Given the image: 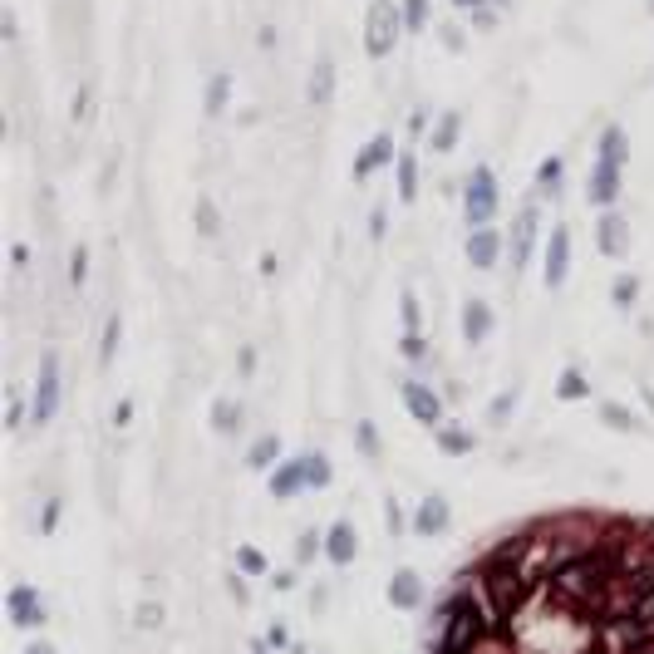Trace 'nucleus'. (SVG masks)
Wrapping results in <instances>:
<instances>
[{"mask_svg":"<svg viewBox=\"0 0 654 654\" xmlns=\"http://www.w3.org/2000/svg\"><path fill=\"white\" fill-rule=\"evenodd\" d=\"M492 635H502V625L492 620L487 600L477 591L473 571L458 576V586L438 600L433 625H428V654H473L482 650Z\"/></svg>","mask_w":654,"mask_h":654,"instance_id":"f257e3e1","label":"nucleus"},{"mask_svg":"<svg viewBox=\"0 0 654 654\" xmlns=\"http://www.w3.org/2000/svg\"><path fill=\"white\" fill-rule=\"evenodd\" d=\"M404 5L399 0H369V15H364V55L369 60H389L399 35H404Z\"/></svg>","mask_w":654,"mask_h":654,"instance_id":"f03ea898","label":"nucleus"},{"mask_svg":"<svg viewBox=\"0 0 654 654\" xmlns=\"http://www.w3.org/2000/svg\"><path fill=\"white\" fill-rule=\"evenodd\" d=\"M497 207H502V182H497V173H492L487 163H477L473 173H468V182H463V217H468V232H473V227H492Z\"/></svg>","mask_w":654,"mask_h":654,"instance_id":"7ed1b4c3","label":"nucleus"},{"mask_svg":"<svg viewBox=\"0 0 654 654\" xmlns=\"http://www.w3.org/2000/svg\"><path fill=\"white\" fill-rule=\"evenodd\" d=\"M60 399H64L60 355L45 350V355H40V374H35V389H30V428H50V423L60 418Z\"/></svg>","mask_w":654,"mask_h":654,"instance_id":"20e7f679","label":"nucleus"},{"mask_svg":"<svg viewBox=\"0 0 654 654\" xmlns=\"http://www.w3.org/2000/svg\"><path fill=\"white\" fill-rule=\"evenodd\" d=\"M5 615H10V625H15V630L35 635V630H45V620H50V605H45V595L35 591V586L15 581V586H10V595H5Z\"/></svg>","mask_w":654,"mask_h":654,"instance_id":"39448f33","label":"nucleus"},{"mask_svg":"<svg viewBox=\"0 0 654 654\" xmlns=\"http://www.w3.org/2000/svg\"><path fill=\"white\" fill-rule=\"evenodd\" d=\"M536 232H541V197H527L512 217V237H507V256H512V271H522L536 251Z\"/></svg>","mask_w":654,"mask_h":654,"instance_id":"423d86ee","label":"nucleus"},{"mask_svg":"<svg viewBox=\"0 0 654 654\" xmlns=\"http://www.w3.org/2000/svg\"><path fill=\"white\" fill-rule=\"evenodd\" d=\"M399 394H404V409L414 418L418 428H443V414H448V404H443V394L433 389V384H423V379H404L399 384Z\"/></svg>","mask_w":654,"mask_h":654,"instance_id":"0eeeda50","label":"nucleus"},{"mask_svg":"<svg viewBox=\"0 0 654 654\" xmlns=\"http://www.w3.org/2000/svg\"><path fill=\"white\" fill-rule=\"evenodd\" d=\"M586 197H591V207H600V212H615L620 197H625V168L595 158L591 173H586Z\"/></svg>","mask_w":654,"mask_h":654,"instance_id":"6e6552de","label":"nucleus"},{"mask_svg":"<svg viewBox=\"0 0 654 654\" xmlns=\"http://www.w3.org/2000/svg\"><path fill=\"white\" fill-rule=\"evenodd\" d=\"M541 266H546V271H541L546 291H561V286H566V276H571V227H566V222H556V227H551Z\"/></svg>","mask_w":654,"mask_h":654,"instance_id":"1a4fd4ad","label":"nucleus"},{"mask_svg":"<svg viewBox=\"0 0 654 654\" xmlns=\"http://www.w3.org/2000/svg\"><path fill=\"white\" fill-rule=\"evenodd\" d=\"M463 256L473 271H497V261L507 256V232L502 227H473L463 241Z\"/></svg>","mask_w":654,"mask_h":654,"instance_id":"9d476101","label":"nucleus"},{"mask_svg":"<svg viewBox=\"0 0 654 654\" xmlns=\"http://www.w3.org/2000/svg\"><path fill=\"white\" fill-rule=\"evenodd\" d=\"M266 492L276 497V502H291L300 492H310V477H305V453L296 458H281L271 473H266Z\"/></svg>","mask_w":654,"mask_h":654,"instance_id":"9b49d317","label":"nucleus"},{"mask_svg":"<svg viewBox=\"0 0 654 654\" xmlns=\"http://www.w3.org/2000/svg\"><path fill=\"white\" fill-rule=\"evenodd\" d=\"M399 163V143H394V133H374L364 148H359V158H355V182H369L379 168H394Z\"/></svg>","mask_w":654,"mask_h":654,"instance_id":"f8f14e48","label":"nucleus"},{"mask_svg":"<svg viewBox=\"0 0 654 654\" xmlns=\"http://www.w3.org/2000/svg\"><path fill=\"white\" fill-rule=\"evenodd\" d=\"M595 251L605 261H625L630 256V222L620 212H600V222H595Z\"/></svg>","mask_w":654,"mask_h":654,"instance_id":"ddd939ff","label":"nucleus"},{"mask_svg":"<svg viewBox=\"0 0 654 654\" xmlns=\"http://www.w3.org/2000/svg\"><path fill=\"white\" fill-rule=\"evenodd\" d=\"M384 600H389L394 610H418V605L428 600V586H423V576H418L414 566H399V571L389 576V586H384Z\"/></svg>","mask_w":654,"mask_h":654,"instance_id":"4468645a","label":"nucleus"},{"mask_svg":"<svg viewBox=\"0 0 654 654\" xmlns=\"http://www.w3.org/2000/svg\"><path fill=\"white\" fill-rule=\"evenodd\" d=\"M453 527V507L443 492H428L423 502L414 507V536H443Z\"/></svg>","mask_w":654,"mask_h":654,"instance_id":"2eb2a0df","label":"nucleus"},{"mask_svg":"<svg viewBox=\"0 0 654 654\" xmlns=\"http://www.w3.org/2000/svg\"><path fill=\"white\" fill-rule=\"evenodd\" d=\"M325 561H330V566H355L359 561L355 522H330V527H325Z\"/></svg>","mask_w":654,"mask_h":654,"instance_id":"dca6fc26","label":"nucleus"},{"mask_svg":"<svg viewBox=\"0 0 654 654\" xmlns=\"http://www.w3.org/2000/svg\"><path fill=\"white\" fill-rule=\"evenodd\" d=\"M492 325H497V315H492V305H487V300H468V305H463V315H458V330H463V340H468L473 350L492 340Z\"/></svg>","mask_w":654,"mask_h":654,"instance_id":"f3484780","label":"nucleus"},{"mask_svg":"<svg viewBox=\"0 0 654 654\" xmlns=\"http://www.w3.org/2000/svg\"><path fill=\"white\" fill-rule=\"evenodd\" d=\"M305 99H310L315 109H330V104H335V60H330V55H320V60L310 64Z\"/></svg>","mask_w":654,"mask_h":654,"instance_id":"a211bd4d","label":"nucleus"},{"mask_svg":"<svg viewBox=\"0 0 654 654\" xmlns=\"http://www.w3.org/2000/svg\"><path fill=\"white\" fill-rule=\"evenodd\" d=\"M595 158H605V163H630V133L620 128V123H605L600 128V143H595Z\"/></svg>","mask_w":654,"mask_h":654,"instance_id":"6ab92c4d","label":"nucleus"},{"mask_svg":"<svg viewBox=\"0 0 654 654\" xmlns=\"http://www.w3.org/2000/svg\"><path fill=\"white\" fill-rule=\"evenodd\" d=\"M556 399H561V404H586V399H591V374L576 369V364H566L561 379H556Z\"/></svg>","mask_w":654,"mask_h":654,"instance_id":"aec40b11","label":"nucleus"},{"mask_svg":"<svg viewBox=\"0 0 654 654\" xmlns=\"http://www.w3.org/2000/svg\"><path fill=\"white\" fill-rule=\"evenodd\" d=\"M281 463V433H261L251 448H246V468L251 473H271Z\"/></svg>","mask_w":654,"mask_h":654,"instance_id":"412c9836","label":"nucleus"},{"mask_svg":"<svg viewBox=\"0 0 654 654\" xmlns=\"http://www.w3.org/2000/svg\"><path fill=\"white\" fill-rule=\"evenodd\" d=\"M433 438H438V448H443L448 458H468V453L477 448V433L473 428H463V423H443Z\"/></svg>","mask_w":654,"mask_h":654,"instance_id":"4be33fe9","label":"nucleus"},{"mask_svg":"<svg viewBox=\"0 0 654 654\" xmlns=\"http://www.w3.org/2000/svg\"><path fill=\"white\" fill-rule=\"evenodd\" d=\"M458 138H463V114H458V109H448V114H438V123H433V133H428V143H433V153H453V148H458Z\"/></svg>","mask_w":654,"mask_h":654,"instance_id":"5701e85b","label":"nucleus"},{"mask_svg":"<svg viewBox=\"0 0 654 654\" xmlns=\"http://www.w3.org/2000/svg\"><path fill=\"white\" fill-rule=\"evenodd\" d=\"M163 625H168V605H163L158 595H143V600L133 605V630L153 635V630H163Z\"/></svg>","mask_w":654,"mask_h":654,"instance_id":"b1692460","label":"nucleus"},{"mask_svg":"<svg viewBox=\"0 0 654 654\" xmlns=\"http://www.w3.org/2000/svg\"><path fill=\"white\" fill-rule=\"evenodd\" d=\"M192 227H197V237L217 241L222 237V207H217L212 197H197V202H192Z\"/></svg>","mask_w":654,"mask_h":654,"instance_id":"393cba45","label":"nucleus"},{"mask_svg":"<svg viewBox=\"0 0 654 654\" xmlns=\"http://www.w3.org/2000/svg\"><path fill=\"white\" fill-rule=\"evenodd\" d=\"M212 428H217V433H222V438H232V433H237L241 423H246V409H241L237 399H227V394H222V399H212Z\"/></svg>","mask_w":654,"mask_h":654,"instance_id":"a878e982","label":"nucleus"},{"mask_svg":"<svg viewBox=\"0 0 654 654\" xmlns=\"http://www.w3.org/2000/svg\"><path fill=\"white\" fill-rule=\"evenodd\" d=\"M227 104H232V74H212V84H207V94H202V114H207V119H222Z\"/></svg>","mask_w":654,"mask_h":654,"instance_id":"bb28decb","label":"nucleus"},{"mask_svg":"<svg viewBox=\"0 0 654 654\" xmlns=\"http://www.w3.org/2000/svg\"><path fill=\"white\" fill-rule=\"evenodd\" d=\"M566 187V163L561 158H541L536 163V197H561Z\"/></svg>","mask_w":654,"mask_h":654,"instance_id":"cd10ccee","label":"nucleus"},{"mask_svg":"<svg viewBox=\"0 0 654 654\" xmlns=\"http://www.w3.org/2000/svg\"><path fill=\"white\" fill-rule=\"evenodd\" d=\"M394 178H399V202H418V158L414 153H399Z\"/></svg>","mask_w":654,"mask_h":654,"instance_id":"c85d7f7f","label":"nucleus"},{"mask_svg":"<svg viewBox=\"0 0 654 654\" xmlns=\"http://www.w3.org/2000/svg\"><path fill=\"white\" fill-rule=\"evenodd\" d=\"M600 423H605V428H615V433H640V428H645L640 414H630L625 404H600Z\"/></svg>","mask_w":654,"mask_h":654,"instance_id":"c756f323","label":"nucleus"},{"mask_svg":"<svg viewBox=\"0 0 654 654\" xmlns=\"http://www.w3.org/2000/svg\"><path fill=\"white\" fill-rule=\"evenodd\" d=\"M305 477H310V492L330 487V477H335V468H330V453L310 448V453H305Z\"/></svg>","mask_w":654,"mask_h":654,"instance_id":"7c9ffc66","label":"nucleus"},{"mask_svg":"<svg viewBox=\"0 0 654 654\" xmlns=\"http://www.w3.org/2000/svg\"><path fill=\"white\" fill-rule=\"evenodd\" d=\"M315 556H325V532H315V527H305L296 536V566H310Z\"/></svg>","mask_w":654,"mask_h":654,"instance_id":"2f4dec72","label":"nucleus"},{"mask_svg":"<svg viewBox=\"0 0 654 654\" xmlns=\"http://www.w3.org/2000/svg\"><path fill=\"white\" fill-rule=\"evenodd\" d=\"M399 310H404V335H423V305H418L414 286L399 291Z\"/></svg>","mask_w":654,"mask_h":654,"instance_id":"473e14b6","label":"nucleus"},{"mask_svg":"<svg viewBox=\"0 0 654 654\" xmlns=\"http://www.w3.org/2000/svg\"><path fill=\"white\" fill-rule=\"evenodd\" d=\"M237 571H241V576H266V571H271V561H266V551H261V546H237Z\"/></svg>","mask_w":654,"mask_h":654,"instance_id":"72a5a7b5","label":"nucleus"},{"mask_svg":"<svg viewBox=\"0 0 654 654\" xmlns=\"http://www.w3.org/2000/svg\"><path fill=\"white\" fill-rule=\"evenodd\" d=\"M119 340H123V320L119 315H109V320H104V340H99V364H114Z\"/></svg>","mask_w":654,"mask_h":654,"instance_id":"f704fd0d","label":"nucleus"},{"mask_svg":"<svg viewBox=\"0 0 654 654\" xmlns=\"http://www.w3.org/2000/svg\"><path fill=\"white\" fill-rule=\"evenodd\" d=\"M610 300H615V310H630V305L640 300V281H635V276H615V286H610Z\"/></svg>","mask_w":654,"mask_h":654,"instance_id":"c9c22d12","label":"nucleus"},{"mask_svg":"<svg viewBox=\"0 0 654 654\" xmlns=\"http://www.w3.org/2000/svg\"><path fill=\"white\" fill-rule=\"evenodd\" d=\"M355 443H359V453H364V458H379V453H384V443H379V428H374L369 418H364V423H355Z\"/></svg>","mask_w":654,"mask_h":654,"instance_id":"e433bc0d","label":"nucleus"},{"mask_svg":"<svg viewBox=\"0 0 654 654\" xmlns=\"http://www.w3.org/2000/svg\"><path fill=\"white\" fill-rule=\"evenodd\" d=\"M404 5V25H409V35H423L428 30V0H399Z\"/></svg>","mask_w":654,"mask_h":654,"instance_id":"4c0bfd02","label":"nucleus"},{"mask_svg":"<svg viewBox=\"0 0 654 654\" xmlns=\"http://www.w3.org/2000/svg\"><path fill=\"white\" fill-rule=\"evenodd\" d=\"M384 527H389V536H404V532H414V517H404V507L389 497L384 502Z\"/></svg>","mask_w":654,"mask_h":654,"instance_id":"58836bf2","label":"nucleus"},{"mask_svg":"<svg viewBox=\"0 0 654 654\" xmlns=\"http://www.w3.org/2000/svg\"><path fill=\"white\" fill-rule=\"evenodd\" d=\"M89 281V246L79 241L74 251H69V286H84Z\"/></svg>","mask_w":654,"mask_h":654,"instance_id":"ea45409f","label":"nucleus"},{"mask_svg":"<svg viewBox=\"0 0 654 654\" xmlns=\"http://www.w3.org/2000/svg\"><path fill=\"white\" fill-rule=\"evenodd\" d=\"M399 355L409 359V364H428V340H423V335H404V340H399Z\"/></svg>","mask_w":654,"mask_h":654,"instance_id":"a19ab883","label":"nucleus"},{"mask_svg":"<svg viewBox=\"0 0 654 654\" xmlns=\"http://www.w3.org/2000/svg\"><path fill=\"white\" fill-rule=\"evenodd\" d=\"M89 109H94V89L84 84V89H74V99H69V114H74V123L89 119Z\"/></svg>","mask_w":654,"mask_h":654,"instance_id":"79ce46f5","label":"nucleus"},{"mask_svg":"<svg viewBox=\"0 0 654 654\" xmlns=\"http://www.w3.org/2000/svg\"><path fill=\"white\" fill-rule=\"evenodd\" d=\"M266 645H271V650H291V630H286V620H271V625H266Z\"/></svg>","mask_w":654,"mask_h":654,"instance_id":"37998d69","label":"nucleus"},{"mask_svg":"<svg viewBox=\"0 0 654 654\" xmlns=\"http://www.w3.org/2000/svg\"><path fill=\"white\" fill-rule=\"evenodd\" d=\"M512 409H517V394H497V399H492V409H487V418H492V423H507Z\"/></svg>","mask_w":654,"mask_h":654,"instance_id":"c03bdc74","label":"nucleus"},{"mask_svg":"<svg viewBox=\"0 0 654 654\" xmlns=\"http://www.w3.org/2000/svg\"><path fill=\"white\" fill-rule=\"evenodd\" d=\"M25 418H30V404H25V399H20V389H15V394H10V433H20V428H25Z\"/></svg>","mask_w":654,"mask_h":654,"instance_id":"a18cd8bd","label":"nucleus"},{"mask_svg":"<svg viewBox=\"0 0 654 654\" xmlns=\"http://www.w3.org/2000/svg\"><path fill=\"white\" fill-rule=\"evenodd\" d=\"M438 40H443V50H448V55H463V45H468L458 25H443V30H438Z\"/></svg>","mask_w":654,"mask_h":654,"instance_id":"49530a36","label":"nucleus"},{"mask_svg":"<svg viewBox=\"0 0 654 654\" xmlns=\"http://www.w3.org/2000/svg\"><path fill=\"white\" fill-rule=\"evenodd\" d=\"M227 595H232L237 605H251V586H246V576H241V571H232V576H227Z\"/></svg>","mask_w":654,"mask_h":654,"instance_id":"de8ad7c7","label":"nucleus"},{"mask_svg":"<svg viewBox=\"0 0 654 654\" xmlns=\"http://www.w3.org/2000/svg\"><path fill=\"white\" fill-rule=\"evenodd\" d=\"M60 497H50V502H45V517H40V532L45 536H55V527H60Z\"/></svg>","mask_w":654,"mask_h":654,"instance_id":"09e8293b","label":"nucleus"},{"mask_svg":"<svg viewBox=\"0 0 654 654\" xmlns=\"http://www.w3.org/2000/svg\"><path fill=\"white\" fill-rule=\"evenodd\" d=\"M369 237H374V241L389 237V212H384V207H374V212H369Z\"/></svg>","mask_w":654,"mask_h":654,"instance_id":"8fccbe9b","label":"nucleus"},{"mask_svg":"<svg viewBox=\"0 0 654 654\" xmlns=\"http://www.w3.org/2000/svg\"><path fill=\"white\" fill-rule=\"evenodd\" d=\"M468 25H473V30H492V25H497V5H482V10H473V15H468Z\"/></svg>","mask_w":654,"mask_h":654,"instance_id":"3c124183","label":"nucleus"},{"mask_svg":"<svg viewBox=\"0 0 654 654\" xmlns=\"http://www.w3.org/2000/svg\"><path fill=\"white\" fill-rule=\"evenodd\" d=\"M109 423H114V428H128V423H133V399H119L114 414H109Z\"/></svg>","mask_w":654,"mask_h":654,"instance_id":"603ef678","label":"nucleus"},{"mask_svg":"<svg viewBox=\"0 0 654 654\" xmlns=\"http://www.w3.org/2000/svg\"><path fill=\"white\" fill-rule=\"evenodd\" d=\"M0 30H5V40H10V45L20 40V20H15V10H10V5H5V15H0Z\"/></svg>","mask_w":654,"mask_h":654,"instance_id":"864d4df0","label":"nucleus"},{"mask_svg":"<svg viewBox=\"0 0 654 654\" xmlns=\"http://www.w3.org/2000/svg\"><path fill=\"white\" fill-rule=\"evenodd\" d=\"M296 571H300V566H291V571H276V576H271V586H276V591H296Z\"/></svg>","mask_w":654,"mask_h":654,"instance_id":"5fc2aeb1","label":"nucleus"},{"mask_svg":"<svg viewBox=\"0 0 654 654\" xmlns=\"http://www.w3.org/2000/svg\"><path fill=\"white\" fill-rule=\"evenodd\" d=\"M276 40H281L276 25H261V30H256V45H261V50H276Z\"/></svg>","mask_w":654,"mask_h":654,"instance_id":"6e6d98bb","label":"nucleus"},{"mask_svg":"<svg viewBox=\"0 0 654 654\" xmlns=\"http://www.w3.org/2000/svg\"><path fill=\"white\" fill-rule=\"evenodd\" d=\"M409 133H428V109H414V114H409Z\"/></svg>","mask_w":654,"mask_h":654,"instance_id":"4d7b16f0","label":"nucleus"},{"mask_svg":"<svg viewBox=\"0 0 654 654\" xmlns=\"http://www.w3.org/2000/svg\"><path fill=\"white\" fill-rule=\"evenodd\" d=\"M482 5H492V0H453L458 15H473V10H482Z\"/></svg>","mask_w":654,"mask_h":654,"instance_id":"13d9d810","label":"nucleus"},{"mask_svg":"<svg viewBox=\"0 0 654 654\" xmlns=\"http://www.w3.org/2000/svg\"><path fill=\"white\" fill-rule=\"evenodd\" d=\"M20 654H60V650H55L50 640H30V645H25V650H20Z\"/></svg>","mask_w":654,"mask_h":654,"instance_id":"bf43d9fd","label":"nucleus"},{"mask_svg":"<svg viewBox=\"0 0 654 654\" xmlns=\"http://www.w3.org/2000/svg\"><path fill=\"white\" fill-rule=\"evenodd\" d=\"M237 364H241V374H256V350H241Z\"/></svg>","mask_w":654,"mask_h":654,"instance_id":"052dcab7","label":"nucleus"},{"mask_svg":"<svg viewBox=\"0 0 654 654\" xmlns=\"http://www.w3.org/2000/svg\"><path fill=\"white\" fill-rule=\"evenodd\" d=\"M276 271H281V261H276V256L266 251V256H261V276H276Z\"/></svg>","mask_w":654,"mask_h":654,"instance_id":"680f3d73","label":"nucleus"},{"mask_svg":"<svg viewBox=\"0 0 654 654\" xmlns=\"http://www.w3.org/2000/svg\"><path fill=\"white\" fill-rule=\"evenodd\" d=\"M251 654H271V645H266V640H261V645H251Z\"/></svg>","mask_w":654,"mask_h":654,"instance_id":"e2e57ef3","label":"nucleus"},{"mask_svg":"<svg viewBox=\"0 0 654 654\" xmlns=\"http://www.w3.org/2000/svg\"><path fill=\"white\" fill-rule=\"evenodd\" d=\"M492 5H497V10H507V5H512V0H492Z\"/></svg>","mask_w":654,"mask_h":654,"instance_id":"0e129e2a","label":"nucleus"},{"mask_svg":"<svg viewBox=\"0 0 654 654\" xmlns=\"http://www.w3.org/2000/svg\"><path fill=\"white\" fill-rule=\"evenodd\" d=\"M517 654H532V650H522V645H517Z\"/></svg>","mask_w":654,"mask_h":654,"instance_id":"69168bd1","label":"nucleus"},{"mask_svg":"<svg viewBox=\"0 0 654 654\" xmlns=\"http://www.w3.org/2000/svg\"><path fill=\"white\" fill-rule=\"evenodd\" d=\"M650 10H654V0H650Z\"/></svg>","mask_w":654,"mask_h":654,"instance_id":"338daca9","label":"nucleus"}]
</instances>
